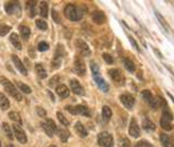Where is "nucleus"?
<instances>
[{"label": "nucleus", "instance_id": "4be33fe9", "mask_svg": "<svg viewBox=\"0 0 174 147\" xmlns=\"http://www.w3.org/2000/svg\"><path fill=\"white\" fill-rule=\"evenodd\" d=\"M39 13L43 19H46L48 16V4L46 1H42L39 4Z\"/></svg>", "mask_w": 174, "mask_h": 147}, {"label": "nucleus", "instance_id": "dca6fc26", "mask_svg": "<svg viewBox=\"0 0 174 147\" xmlns=\"http://www.w3.org/2000/svg\"><path fill=\"white\" fill-rule=\"evenodd\" d=\"M91 18H93V20L95 21L96 24H103L104 20H106V16H104V13L102 12V11H94Z\"/></svg>", "mask_w": 174, "mask_h": 147}, {"label": "nucleus", "instance_id": "4468645a", "mask_svg": "<svg viewBox=\"0 0 174 147\" xmlns=\"http://www.w3.org/2000/svg\"><path fill=\"white\" fill-rule=\"evenodd\" d=\"M11 58H12V61H13V64H15V67L19 69V71L21 72V74H23V75H27V74H28L27 68H26V67H24V64L21 63V61H20V59H19L18 56H16V55H12V56H11Z\"/></svg>", "mask_w": 174, "mask_h": 147}, {"label": "nucleus", "instance_id": "58836bf2", "mask_svg": "<svg viewBox=\"0 0 174 147\" xmlns=\"http://www.w3.org/2000/svg\"><path fill=\"white\" fill-rule=\"evenodd\" d=\"M135 147H154V146H153L151 143H149V142H146V140H141L135 144Z\"/></svg>", "mask_w": 174, "mask_h": 147}, {"label": "nucleus", "instance_id": "b1692460", "mask_svg": "<svg viewBox=\"0 0 174 147\" xmlns=\"http://www.w3.org/2000/svg\"><path fill=\"white\" fill-rule=\"evenodd\" d=\"M0 108L1 110H8L10 108V100L3 92H0Z\"/></svg>", "mask_w": 174, "mask_h": 147}, {"label": "nucleus", "instance_id": "9d476101", "mask_svg": "<svg viewBox=\"0 0 174 147\" xmlns=\"http://www.w3.org/2000/svg\"><path fill=\"white\" fill-rule=\"evenodd\" d=\"M119 100L120 103L123 104V106L126 107V108L131 110L134 107V103H135V100H134V96L131 95V94H122V95L119 96Z\"/></svg>", "mask_w": 174, "mask_h": 147}, {"label": "nucleus", "instance_id": "9b49d317", "mask_svg": "<svg viewBox=\"0 0 174 147\" xmlns=\"http://www.w3.org/2000/svg\"><path fill=\"white\" fill-rule=\"evenodd\" d=\"M13 135L16 136V139L19 140V143H21V144L27 143V135H26V132H24V131L21 130L19 126H16V124H13Z\"/></svg>", "mask_w": 174, "mask_h": 147}, {"label": "nucleus", "instance_id": "603ef678", "mask_svg": "<svg viewBox=\"0 0 174 147\" xmlns=\"http://www.w3.org/2000/svg\"><path fill=\"white\" fill-rule=\"evenodd\" d=\"M51 147H55V146H51Z\"/></svg>", "mask_w": 174, "mask_h": 147}, {"label": "nucleus", "instance_id": "79ce46f5", "mask_svg": "<svg viewBox=\"0 0 174 147\" xmlns=\"http://www.w3.org/2000/svg\"><path fill=\"white\" fill-rule=\"evenodd\" d=\"M37 50L39 51H47L48 50V44L46 42H40L39 44H37Z\"/></svg>", "mask_w": 174, "mask_h": 147}, {"label": "nucleus", "instance_id": "0eeeda50", "mask_svg": "<svg viewBox=\"0 0 174 147\" xmlns=\"http://www.w3.org/2000/svg\"><path fill=\"white\" fill-rule=\"evenodd\" d=\"M66 110L71 112L72 115L79 114V115H84V116H90L91 115V112L88 111V108L87 107H84V106H67Z\"/></svg>", "mask_w": 174, "mask_h": 147}, {"label": "nucleus", "instance_id": "a18cd8bd", "mask_svg": "<svg viewBox=\"0 0 174 147\" xmlns=\"http://www.w3.org/2000/svg\"><path fill=\"white\" fill-rule=\"evenodd\" d=\"M128 39H130V42H131V44L134 45V48H135V50H138V51H141V48H139V45H138V43L135 42V40L133 39V37L131 36H128Z\"/></svg>", "mask_w": 174, "mask_h": 147}, {"label": "nucleus", "instance_id": "a19ab883", "mask_svg": "<svg viewBox=\"0 0 174 147\" xmlns=\"http://www.w3.org/2000/svg\"><path fill=\"white\" fill-rule=\"evenodd\" d=\"M91 71H93L94 75H99V67L96 63H94V61H91Z\"/></svg>", "mask_w": 174, "mask_h": 147}, {"label": "nucleus", "instance_id": "72a5a7b5", "mask_svg": "<svg viewBox=\"0 0 174 147\" xmlns=\"http://www.w3.org/2000/svg\"><path fill=\"white\" fill-rule=\"evenodd\" d=\"M11 31V27L7 24H0V36H5Z\"/></svg>", "mask_w": 174, "mask_h": 147}, {"label": "nucleus", "instance_id": "bb28decb", "mask_svg": "<svg viewBox=\"0 0 174 147\" xmlns=\"http://www.w3.org/2000/svg\"><path fill=\"white\" fill-rule=\"evenodd\" d=\"M10 40H11V43H12V44L18 48V50H21V43H20V39H19L18 35H16V34H11Z\"/></svg>", "mask_w": 174, "mask_h": 147}, {"label": "nucleus", "instance_id": "393cba45", "mask_svg": "<svg viewBox=\"0 0 174 147\" xmlns=\"http://www.w3.org/2000/svg\"><path fill=\"white\" fill-rule=\"evenodd\" d=\"M142 127H143L146 131H154L155 130V124L150 119H147V118L146 119H143V122H142Z\"/></svg>", "mask_w": 174, "mask_h": 147}, {"label": "nucleus", "instance_id": "a878e982", "mask_svg": "<svg viewBox=\"0 0 174 147\" xmlns=\"http://www.w3.org/2000/svg\"><path fill=\"white\" fill-rule=\"evenodd\" d=\"M102 116H103L104 120H110L112 116V111L111 108H110L109 106H104L103 108H102Z\"/></svg>", "mask_w": 174, "mask_h": 147}, {"label": "nucleus", "instance_id": "c03bdc74", "mask_svg": "<svg viewBox=\"0 0 174 147\" xmlns=\"http://www.w3.org/2000/svg\"><path fill=\"white\" fill-rule=\"evenodd\" d=\"M36 112L40 115V116H46V114H47V112H46V110L42 108V107H36Z\"/></svg>", "mask_w": 174, "mask_h": 147}, {"label": "nucleus", "instance_id": "6e6552de", "mask_svg": "<svg viewBox=\"0 0 174 147\" xmlns=\"http://www.w3.org/2000/svg\"><path fill=\"white\" fill-rule=\"evenodd\" d=\"M109 75L111 76L112 82H114L115 84L120 86V84H123V83H125V78H123L122 72H120L119 69H117V68L110 69V71H109Z\"/></svg>", "mask_w": 174, "mask_h": 147}, {"label": "nucleus", "instance_id": "cd10ccee", "mask_svg": "<svg viewBox=\"0 0 174 147\" xmlns=\"http://www.w3.org/2000/svg\"><path fill=\"white\" fill-rule=\"evenodd\" d=\"M35 5H36V1H27V10H28L29 18H35V15H36Z\"/></svg>", "mask_w": 174, "mask_h": 147}, {"label": "nucleus", "instance_id": "aec40b11", "mask_svg": "<svg viewBox=\"0 0 174 147\" xmlns=\"http://www.w3.org/2000/svg\"><path fill=\"white\" fill-rule=\"evenodd\" d=\"M123 66L126 67V69H127L128 72L135 71V64H134V61L131 60L130 58H123Z\"/></svg>", "mask_w": 174, "mask_h": 147}, {"label": "nucleus", "instance_id": "6ab92c4d", "mask_svg": "<svg viewBox=\"0 0 174 147\" xmlns=\"http://www.w3.org/2000/svg\"><path fill=\"white\" fill-rule=\"evenodd\" d=\"M35 71H36L37 78H40V79H46V76H47V71H46V68L43 67V64L37 63L36 66H35Z\"/></svg>", "mask_w": 174, "mask_h": 147}, {"label": "nucleus", "instance_id": "ddd939ff", "mask_svg": "<svg viewBox=\"0 0 174 147\" xmlns=\"http://www.w3.org/2000/svg\"><path fill=\"white\" fill-rule=\"evenodd\" d=\"M74 68H75V72H76L78 75H84L86 74V66H84V61L82 60V58L75 59Z\"/></svg>", "mask_w": 174, "mask_h": 147}, {"label": "nucleus", "instance_id": "20e7f679", "mask_svg": "<svg viewBox=\"0 0 174 147\" xmlns=\"http://www.w3.org/2000/svg\"><path fill=\"white\" fill-rule=\"evenodd\" d=\"M98 144L101 147H112L114 146V139L110 132H101L98 135Z\"/></svg>", "mask_w": 174, "mask_h": 147}, {"label": "nucleus", "instance_id": "3c124183", "mask_svg": "<svg viewBox=\"0 0 174 147\" xmlns=\"http://www.w3.org/2000/svg\"><path fill=\"white\" fill-rule=\"evenodd\" d=\"M0 147H1V143H0Z\"/></svg>", "mask_w": 174, "mask_h": 147}, {"label": "nucleus", "instance_id": "c9c22d12", "mask_svg": "<svg viewBox=\"0 0 174 147\" xmlns=\"http://www.w3.org/2000/svg\"><path fill=\"white\" fill-rule=\"evenodd\" d=\"M36 27L39 29H42V31H46V29H47V23H46L44 20H42V19H37L36 20Z\"/></svg>", "mask_w": 174, "mask_h": 147}, {"label": "nucleus", "instance_id": "7c9ffc66", "mask_svg": "<svg viewBox=\"0 0 174 147\" xmlns=\"http://www.w3.org/2000/svg\"><path fill=\"white\" fill-rule=\"evenodd\" d=\"M3 130H4V132H5V135H7L8 139H13V134H12V130H11L10 124L3 123Z\"/></svg>", "mask_w": 174, "mask_h": 147}, {"label": "nucleus", "instance_id": "412c9836", "mask_svg": "<svg viewBox=\"0 0 174 147\" xmlns=\"http://www.w3.org/2000/svg\"><path fill=\"white\" fill-rule=\"evenodd\" d=\"M75 131H76L78 135L82 136V138H86V136H87V130H86V127L80 122H78L76 124H75Z\"/></svg>", "mask_w": 174, "mask_h": 147}, {"label": "nucleus", "instance_id": "2f4dec72", "mask_svg": "<svg viewBox=\"0 0 174 147\" xmlns=\"http://www.w3.org/2000/svg\"><path fill=\"white\" fill-rule=\"evenodd\" d=\"M60 63H62V56H59V55H56L55 53L54 60H52V63H51L52 68H59V67H60Z\"/></svg>", "mask_w": 174, "mask_h": 147}, {"label": "nucleus", "instance_id": "f8f14e48", "mask_svg": "<svg viewBox=\"0 0 174 147\" xmlns=\"http://www.w3.org/2000/svg\"><path fill=\"white\" fill-rule=\"evenodd\" d=\"M128 134H130L133 138H138V136L141 135V130H139V126H138L135 119H131L130 126H128Z\"/></svg>", "mask_w": 174, "mask_h": 147}, {"label": "nucleus", "instance_id": "49530a36", "mask_svg": "<svg viewBox=\"0 0 174 147\" xmlns=\"http://www.w3.org/2000/svg\"><path fill=\"white\" fill-rule=\"evenodd\" d=\"M52 19L56 23H60V18L58 16V12H56V11H52Z\"/></svg>", "mask_w": 174, "mask_h": 147}, {"label": "nucleus", "instance_id": "423d86ee", "mask_svg": "<svg viewBox=\"0 0 174 147\" xmlns=\"http://www.w3.org/2000/svg\"><path fill=\"white\" fill-rule=\"evenodd\" d=\"M4 10L7 13L10 15H16V16H20L21 10H20V5H19L18 1H8L4 4Z\"/></svg>", "mask_w": 174, "mask_h": 147}, {"label": "nucleus", "instance_id": "1a4fd4ad", "mask_svg": "<svg viewBox=\"0 0 174 147\" xmlns=\"http://www.w3.org/2000/svg\"><path fill=\"white\" fill-rule=\"evenodd\" d=\"M75 45H76V48L79 50V52H80L82 56H90L91 55V51H90V48H88L87 43H86L84 40H82V39L75 40Z\"/></svg>", "mask_w": 174, "mask_h": 147}, {"label": "nucleus", "instance_id": "7ed1b4c3", "mask_svg": "<svg viewBox=\"0 0 174 147\" xmlns=\"http://www.w3.org/2000/svg\"><path fill=\"white\" fill-rule=\"evenodd\" d=\"M171 120H173V116H171L170 111H169L167 108H165L163 110V112H162V116H161V126H162L163 130L170 131L171 128H173Z\"/></svg>", "mask_w": 174, "mask_h": 147}, {"label": "nucleus", "instance_id": "ea45409f", "mask_svg": "<svg viewBox=\"0 0 174 147\" xmlns=\"http://www.w3.org/2000/svg\"><path fill=\"white\" fill-rule=\"evenodd\" d=\"M103 59H104V61H106L107 64H112V63H114V59H112V56L109 55V53H103Z\"/></svg>", "mask_w": 174, "mask_h": 147}, {"label": "nucleus", "instance_id": "39448f33", "mask_svg": "<svg viewBox=\"0 0 174 147\" xmlns=\"http://www.w3.org/2000/svg\"><path fill=\"white\" fill-rule=\"evenodd\" d=\"M42 128L44 130V132L47 134L48 136H54V134L58 132L56 124L52 119H47V120H44V122H42Z\"/></svg>", "mask_w": 174, "mask_h": 147}, {"label": "nucleus", "instance_id": "e433bc0d", "mask_svg": "<svg viewBox=\"0 0 174 147\" xmlns=\"http://www.w3.org/2000/svg\"><path fill=\"white\" fill-rule=\"evenodd\" d=\"M142 96H143V99L147 102V103H150V102H151V99L154 98V96L151 95V92H150L149 90H145L143 92H142Z\"/></svg>", "mask_w": 174, "mask_h": 147}, {"label": "nucleus", "instance_id": "f704fd0d", "mask_svg": "<svg viewBox=\"0 0 174 147\" xmlns=\"http://www.w3.org/2000/svg\"><path fill=\"white\" fill-rule=\"evenodd\" d=\"M58 134H59V136H60V139L63 142H66L67 139H68V136H70V132L67 130H59Z\"/></svg>", "mask_w": 174, "mask_h": 147}, {"label": "nucleus", "instance_id": "37998d69", "mask_svg": "<svg viewBox=\"0 0 174 147\" xmlns=\"http://www.w3.org/2000/svg\"><path fill=\"white\" fill-rule=\"evenodd\" d=\"M155 15H157V19H158V20L161 21V24H162V26H163V28H165V29H167V23H166V21H165V19H163L162 16H161L158 12H155Z\"/></svg>", "mask_w": 174, "mask_h": 147}, {"label": "nucleus", "instance_id": "f257e3e1", "mask_svg": "<svg viewBox=\"0 0 174 147\" xmlns=\"http://www.w3.org/2000/svg\"><path fill=\"white\" fill-rule=\"evenodd\" d=\"M83 12H84L83 8H79L74 4H67L66 8H64V15H66V18L71 21L80 20V19L83 18Z\"/></svg>", "mask_w": 174, "mask_h": 147}, {"label": "nucleus", "instance_id": "09e8293b", "mask_svg": "<svg viewBox=\"0 0 174 147\" xmlns=\"http://www.w3.org/2000/svg\"><path fill=\"white\" fill-rule=\"evenodd\" d=\"M7 147H13V144H8V146Z\"/></svg>", "mask_w": 174, "mask_h": 147}, {"label": "nucleus", "instance_id": "c85d7f7f", "mask_svg": "<svg viewBox=\"0 0 174 147\" xmlns=\"http://www.w3.org/2000/svg\"><path fill=\"white\" fill-rule=\"evenodd\" d=\"M8 116H10V119H12L13 122H15V124H21V118H20V115L18 114V112H15V111H11L10 114H8Z\"/></svg>", "mask_w": 174, "mask_h": 147}, {"label": "nucleus", "instance_id": "2eb2a0df", "mask_svg": "<svg viewBox=\"0 0 174 147\" xmlns=\"http://www.w3.org/2000/svg\"><path fill=\"white\" fill-rule=\"evenodd\" d=\"M70 87H71V90L74 91V94H76V95H83V94H84V91H83V87L80 86V83L78 82V80L72 79L71 82H70Z\"/></svg>", "mask_w": 174, "mask_h": 147}, {"label": "nucleus", "instance_id": "de8ad7c7", "mask_svg": "<svg viewBox=\"0 0 174 147\" xmlns=\"http://www.w3.org/2000/svg\"><path fill=\"white\" fill-rule=\"evenodd\" d=\"M58 80H59V76H54V78H52V80L50 82V84H51V86H54L56 82H58Z\"/></svg>", "mask_w": 174, "mask_h": 147}, {"label": "nucleus", "instance_id": "8fccbe9b", "mask_svg": "<svg viewBox=\"0 0 174 147\" xmlns=\"http://www.w3.org/2000/svg\"><path fill=\"white\" fill-rule=\"evenodd\" d=\"M169 147H174V143H171V144H170V146H169Z\"/></svg>", "mask_w": 174, "mask_h": 147}, {"label": "nucleus", "instance_id": "5701e85b", "mask_svg": "<svg viewBox=\"0 0 174 147\" xmlns=\"http://www.w3.org/2000/svg\"><path fill=\"white\" fill-rule=\"evenodd\" d=\"M20 35H21V37H23L24 40H28L29 35H31V29H29V27L26 26V24H21L20 26Z\"/></svg>", "mask_w": 174, "mask_h": 147}, {"label": "nucleus", "instance_id": "473e14b6", "mask_svg": "<svg viewBox=\"0 0 174 147\" xmlns=\"http://www.w3.org/2000/svg\"><path fill=\"white\" fill-rule=\"evenodd\" d=\"M56 116H58L59 122H60L63 126H68V124H70V122H68V120H67V118L64 116V115L62 114L60 111H58V112H56Z\"/></svg>", "mask_w": 174, "mask_h": 147}, {"label": "nucleus", "instance_id": "4c0bfd02", "mask_svg": "<svg viewBox=\"0 0 174 147\" xmlns=\"http://www.w3.org/2000/svg\"><path fill=\"white\" fill-rule=\"evenodd\" d=\"M18 87L20 88L23 92H26V94H31V88L28 87L27 84H24V83H18Z\"/></svg>", "mask_w": 174, "mask_h": 147}, {"label": "nucleus", "instance_id": "c756f323", "mask_svg": "<svg viewBox=\"0 0 174 147\" xmlns=\"http://www.w3.org/2000/svg\"><path fill=\"white\" fill-rule=\"evenodd\" d=\"M159 139H161V143H162L163 147H169V146L171 144L170 138H169L166 134H161V135H159Z\"/></svg>", "mask_w": 174, "mask_h": 147}, {"label": "nucleus", "instance_id": "f03ea898", "mask_svg": "<svg viewBox=\"0 0 174 147\" xmlns=\"http://www.w3.org/2000/svg\"><path fill=\"white\" fill-rule=\"evenodd\" d=\"M0 83H1L3 87L5 88V91H7V92L10 94L12 98H15L16 100H21V95H20V92H19V90H16L15 86H13L10 80L5 79L4 76H1V78H0Z\"/></svg>", "mask_w": 174, "mask_h": 147}, {"label": "nucleus", "instance_id": "f3484780", "mask_svg": "<svg viewBox=\"0 0 174 147\" xmlns=\"http://www.w3.org/2000/svg\"><path fill=\"white\" fill-rule=\"evenodd\" d=\"M56 94H58L60 98H67L70 95V90L67 86L64 84H58L56 86Z\"/></svg>", "mask_w": 174, "mask_h": 147}, {"label": "nucleus", "instance_id": "a211bd4d", "mask_svg": "<svg viewBox=\"0 0 174 147\" xmlns=\"http://www.w3.org/2000/svg\"><path fill=\"white\" fill-rule=\"evenodd\" d=\"M94 80L96 82V84L99 86V88H101L102 91H104V92H107V91H109V84H107V83L104 82L101 76H99V75H94Z\"/></svg>", "mask_w": 174, "mask_h": 147}]
</instances>
